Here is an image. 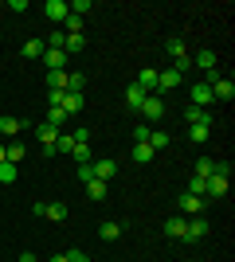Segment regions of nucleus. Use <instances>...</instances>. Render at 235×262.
Returning <instances> with one entry per match:
<instances>
[{"label":"nucleus","instance_id":"9d476101","mask_svg":"<svg viewBox=\"0 0 235 262\" xmlns=\"http://www.w3.org/2000/svg\"><path fill=\"white\" fill-rule=\"evenodd\" d=\"M24 129H28V121L12 118V114H4V118H0V137H12V141H16V133H24Z\"/></svg>","mask_w":235,"mask_h":262},{"label":"nucleus","instance_id":"a878e982","mask_svg":"<svg viewBox=\"0 0 235 262\" xmlns=\"http://www.w3.org/2000/svg\"><path fill=\"white\" fill-rule=\"evenodd\" d=\"M153 157H157V153H153V149H149L145 141H137V145H134V161H137V164H149V161H153Z\"/></svg>","mask_w":235,"mask_h":262},{"label":"nucleus","instance_id":"39448f33","mask_svg":"<svg viewBox=\"0 0 235 262\" xmlns=\"http://www.w3.org/2000/svg\"><path fill=\"white\" fill-rule=\"evenodd\" d=\"M188 98H192V106H200V110H208V106L216 102V98H212V90H208V82H200V78L188 86Z\"/></svg>","mask_w":235,"mask_h":262},{"label":"nucleus","instance_id":"2f4dec72","mask_svg":"<svg viewBox=\"0 0 235 262\" xmlns=\"http://www.w3.org/2000/svg\"><path fill=\"white\" fill-rule=\"evenodd\" d=\"M192 141L196 145H204V141H212V129H208V125H192V133H188Z\"/></svg>","mask_w":235,"mask_h":262},{"label":"nucleus","instance_id":"4be33fe9","mask_svg":"<svg viewBox=\"0 0 235 262\" xmlns=\"http://www.w3.org/2000/svg\"><path fill=\"white\" fill-rule=\"evenodd\" d=\"M82 86H87V75H82V71H67V90L71 94H82Z\"/></svg>","mask_w":235,"mask_h":262},{"label":"nucleus","instance_id":"2eb2a0df","mask_svg":"<svg viewBox=\"0 0 235 262\" xmlns=\"http://www.w3.org/2000/svg\"><path fill=\"white\" fill-rule=\"evenodd\" d=\"M24 157H28V145H24V141H8V145H4V161H8V164H20Z\"/></svg>","mask_w":235,"mask_h":262},{"label":"nucleus","instance_id":"c85d7f7f","mask_svg":"<svg viewBox=\"0 0 235 262\" xmlns=\"http://www.w3.org/2000/svg\"><path fill=\"white\" fill-rule=\"evenodd\" d=\"M212 172H216V161H212V157H200V161H196V172H192V176H204V180H208Z\"/></svg>","mask_w":235,"mask_h":262},{"label":"nucleus","instance_id":"20e7f679","mask_svg":"<svg viewBox=\"0 0 235 262\" xmlns=\"http://www.w3.org/2000/svg\"><path fill=\"white\" fill-rule=\"evenodd\" d=\"M204 208H208V200H204V196H192V192H184V196H180V215H184V219L204 215Z\"/></svg>","mask_w":235,"mask_h":262},{"label":"nucleus","instance_id":"a19ab883","mask_svg":"<svg viewBox=\"0 0 235 262\" xmlns=\"http://www.w3.org/2000/svg\"><path fill=\"white\" fill-rule=\"evenodd\" d=\"M0 161H4V141H0Z\"/></svg>","mask_w":235,"mask_h":262},{"label":"nucleus","instance_id":"0eeeda50","mask_svg":"<svg viewBox=\"0 0 235 262\" xmlns=\"http://www.w3.org/2000/svg\"><path fill=\"white\" fill-rule=\"evenodd\" d=\"M44 16H47V20H55V24H63L71 16V4H67V0H47V4H44Z\"/></svg>","mask_w":235,"mask_h":262},{"label":"nucleus","instance_id":"dca6fc26","mask_svg":"<svg viewBox=\"0 0 235 262\" xmlns=\"http://www.w3.org/2000/svg\"><path fill=\"white\" fill-rule=\"evenodd\" d=\"M59 110H63L67 118H71V114H82V110H87V98H82V94H71V90H67V98H63V106H59Z\"/></svg>","mask_w":235,"mask_h":262},{"label":"nucleus","instance_id":"393cba45","mask_svg":"<svg viewBox=\"0 0 235 262\" xmlns=\"http://www.w3.org/2000/svg\"><path fill=\"white\" fill-rule=\"evenodd\" d=\"M16 176H20V168L8 161H0V184H16Z\"/></svg>","mask_w":235,"mask_h":262},{"label":"nucleus","instance_id":"1a4fd4ad","mask_svg":"<svg viewBox=\"0 0 235 262\" xmlns=\"http://www.w3.org/2000/svg\"><path fill=\"white\" fill-rule=\"evenodd\" d=\"M184 118H188V125H208V129L216 125V114H212V110H200V106H188V110H184Z\"/></svg>","mask_w":235,"mask_h":262},{"label":"nucleus","instance_id":"ddd939ff","mask_svg":"<svg viewBox=\"0 0 235 262\" xmlns=\"http://www.w3.org/2000/svg\"><path fill=\"white\" fill-rule=\"evenodd\" d=\"M67 200H51V204H47V211H44V219H51V223H63V219H67Z\"/></svg>","mask_w":235,"mask_h":262},{"label":"nucleus","instance_id":"4c0bfd02","mask_svg":"<svg viewBox=\"0 0 235 262\" xmlns=\"http://www.w3.org/2000/svg\"><path fill=\"white\" fill-rule=\"evenodd\" d=\"M67 262H90L87 251H67Z\"/></svg>","mask_w":235,"mask_h":262},{"label":"nucleus","instance_id":"4468645a","mask_svg":"<svg viewBox=\"0 0 235 262\" xmlns=\"http://www.w3.org/2000/svg\"><path fill=\"white\" fill-rule=\"evenodd\" d=\"M137 86L145 90V94H157V71L153 67H145V71H137V78H134Z\"/></svg>","mask_w":235,"mask_h":262},{"label":"nucleus","instance_id":"e433bc0d","mask_svg":"<svg viewBox=\"0 0 235 262\" xmlns=\"http://www.w3.org/2000/svg\"><path fill=\"white\" fill-rule=\"evenodd\" d=\"M145 137H149V121H141V125H134V145H137V141H145Z\"/></svg>","mask_w":235,"mask_h":262},{"label":"nucleus","instance_id":"6ab92c4d","mask_svg":"<svg viewBox=\"0 0 235 262\" xmlns=\"http://www.w3.org/2000/svg\"><path fill=\"white\" fill-rule=\"evenodd\" d=\"M98 239H106V243L122 239V223H114V219H106V223L98 227Z\"/></svg>","mask_w":235,"mask_h":262},{"label":"nucleus","instance_id":"72a5a7b5","mask_svg":"<svg viewBox=\"0 0 235 262\" xmlns=\"http://www.w3.org/2000/svg\"><path fill=\"white\" fill-rule=\"evenodd\" d=\"M63 98H67V90H47V106H63Z\"/></svg>","mask_w":235,"mask_h":262},{"label":"nucleus","instance_id":"cd10ccee","mask_svg":"<svg viewBox=\"0 0 235 262\" xmlns=\"http://www.w3.org/2000/svg\"><path fill=\"white\" fill-rule=\"evenodd\" d=\"M47 125H55V129H63V121H67V114H63V110H59V106H47Z\"/></svg>","mask_w":235,"mask_h":262},{"label":"nucleus","instance_id":"58836bf2","mask_svg":"<svg viewBox=\"0 0 235 262\" xmlns=\"http://www.w3.org/2000/svg\"><path fill=\"white\" fill-rule=\"evenodd\" d=\"M16 262H39V258H35L32 251H24V254H20V258H16Z\"/></svg>","mask_w":235,"mask_h":262},{"label":"nucleus","instance_id":"b1692460","mask_svg":"<svg viewBox=\"0 0 235 262\" xmlns=\"http://www.w3.org/2000/svg\"><path fill=\"white\" fill-rule=\"evenodd\" d=\"M63 51H67V55H78V51H87V35H67V43H63Z\"/></svg>","mask_w":235,"mask_h":262},{"label":"nucleus","instance_id":"c756f323","mask_svg":"<svg viewBox=\"0 0 235 262\" xmlns=\"http://www.w3.org/2000/svg\"><path fill=\"white\" fill-rule=\"evenodd\" d=\"M87 196L90 200H106V180H87Z\"/></svg>","mask_w":235,"mask_h":262},{"label":"nucleus","instance_id":"423d86ee","mask_svg":"<svg viewBox=\"0 0 235 262\" xmlns=\"http://www.w3.org/2000/svg\"><path fill=\"white\" fill-rule=\"evenodd\" d=\"M184 78L173 71V67H165V71H157V94H165V90H177Z\"/></svg>","mask_w":235,"mask_h":262},{"label":"nucleus","instance_id":"412c9836","mask_svg":"<svg viewBox=\"0 0 235 262\" xmlns=\"http://www.w3.org/2000/svg\"><path fill=\"white\" fill-rule=\"evenodd\" d=\"M165 235L168 239H180V235H184V215H168L165 219Z\"/></svg>","mask_w":235,"mask_h":262},{"label":"nucleus","instance_id":"a211bd4d","mask_svg":"<svg viewBox=\"0 0 235 262\" xmlns=\"http://www.w3.org/2000/svg\"><path fill=\"white\" fill-rule=\"evenodd\" d=\"M145 145L153 149V153H161V149H168V133H165V129H149Z\"/></svg>","mask_w":235,"mask_h":262},{"label":"nucleus","instance_id":"7c9ffc66","mask_svg":"<svg viewBox=\"0 0 235 262\" xmlns=\"http://www.w3.org/2000/svg\"><path fill=\"white\" fill-rule=\"evenodd\" d=\"M71 161H75L78 168H82V164H90V161H94V157H90V145H75V153H71Z\"/></svg>","mask_w":235,"mask_h":262},{"label":"nucleus","instance_id":"aec40b11","mask_svg":"<svg viewBox=\"0 0 235 262\" xmlns=\"http://www.w3.org/2000/svg\"><path fill=\"white\" fill-rule=\"evenodd\" d=\"M125 102H130V110L137 114V110H141V102H145V90L137 86V82H130V90H125Z\"/></svg>","mask_w":235,"mask_h":262},{"label":"nucleus","instance_id":"ea45409f","mask_svg":"<svg viewBox=\"0 0 235 262\" xmlns=\"http://www.w3.org/2000/svg\"><path fill=\"white\" fill-rule=\"evenodd\" d=\"M47 262H67V254H51V258H47Z\"/></svg>","mask_w":235,"mask_h":262},{"label":"nucleus","instance_id":"f704fd0d","mask_svg":"<svg viewBox=\"0 0 235 262\" xmlns=\"http://www.w3.org/2000/svg\"><path fill=\"white\" fill-rule=\"evenodd\" d=\"M90 12V0H75V4H71V16H87Z\"/></svg>","mask_w":235,"mask_h":262},{"label":"nucleus","instance_id":"bb28decb","mask_svg":"<svg viewBox=\"0 0 235 262\" xmlns=\"http://www.w3.org/2000/svg\"><path fill=\"white\" fill-rule=\"evenodd\" d=\"M47 90H67V71H51L47 75Z\"/></svg>","mask_w":235,"mask_h":262},{"label":"nucleus","instance_id":"f03ea898","mask_svg":"<svg viewBox=\"0 0 235 262\" xmlns=\"http://www.w3.org/2000/svg\"><path fill=\"white\" fill-rule=\"evenodd\" d=\"M145 121H161L165 118V94H145V102H141V110H137Z\"/></svg>","mask_w":235,"mask_h":262},{"label":"nucleus","instance_id":"f3484780","mask_svg":"<svg viewBox=\"0 0 235 262\" xmlns=\"http://www.w3.org/2000/svg\"><path fill=\"white\" fill-rule=\"evenodd\" d=\"M44 51H47V43H44V39H28V43L20 47V55H24V59H44Z\"/></svg>","mask_w":235,"mask_h":262},{"label":"nucleus","instance_id":"f257e3e1","mask_svg":"<svg viewBox=\"0 0 235 262\" xmlns=\"http://www.w3.org/2000/svg\"><path fill=\"white\" fill-rule=\"evenodd\" d=\"M227 184H231V164H227V161H216V172L204 180V200L227 196Z\"/></svg>","mask_w":235,"mask_h":262},{"label":"nucleus","instance_id":"6e6552de","mask_svg":"<svg viewBox=\"0 0 235 262\" xmlns=\"http://www.w3.org/2000/svg\"><path fill=\"white\" fill-rule=\"evenodd\" d=\"M192 71H204V75L216 71V51H212V47H200V51L192 55Z\"/></svg>","mask_w":235,"mask_h":262},{"label":"nucleus","instance_id":"c9c22d12","mask_svg":"<svg viewBox=\"0 0 235 262\" xmlns=\"http://www.w3.org/2000/svg\"><path fill=\"white\" fill-rule=\"evenodd\" d=\"M188 192H192V196H204V176H192V180H188Z\"/></svg>","mask_w":235,"mask_h":262},{"label":"nucleus","instance_id":"7ed1b4c3","mask_svg":"<svg viewBox=\"0 0 235 262\" xmlns=\"http://www.w3.org/2000/svg\"><path fill=\"white\" fill-rule=\"evenodd\" d=\"M208 231H212V227H208V219H204V215H192V219H184V235H180V239H184V243H200Z\"/></svg>","mask_w":235,"mask_h":262},{"label":"nucleus","instance_id":"9b49d317","mask_svg":"<svg viewBox=\"0 0 235 262\" xmlns=\"http://www.w3.org/2000/svg\"><path fill=\"white\" fill-rule=\"evenodd\" d=\"M90 172H94V180H106V184H110V176L118 172V161H110V157H106V161H90Z\"/></svg>","mask_w":235,"mask_h":262},{"label":"nucleus","instance_id":"5701e85b","mask_svg":"<svg viewBox=\"0 0 235 262\" xmlns=\"http://www.w3.org/2000/svg\"><path fill=\"white\" fill-rule=\"evenodd\" d=\"M63 153V157H71L75 153V137H71V133H59V141H55V157Z\"/></svg>","mask_w":235,"mask_h":262},{"label":"nucleus","instance_id":"f8f14e48","mask_svg":"<svg viewBox=\"0 0 235 262\" xmlns=\"http://www.w3.org/2000/svg\"><path fill=\"white\" fill-rule=\"evenodd\" d=\"M67 59H71V55L67 51H55V47H47V51H44L47 71H67Z\"/></svg>","mask_w":235,"mask_h":262},{"label":"nucleus","instance_id":"473e14b6","mask_svg":"<svg viewBox=\"0 0 235 262\" xmlns=\"http://www.w3.org/2000/svg\"><path fill=\"white\" fill-rule=\"evenodd\" d=\"M165 51L173 55V59H180V55H188V47H184V39H168V43H165Z\"/></svg>","mask_w":235,"mask_h":262}]
</instances>
